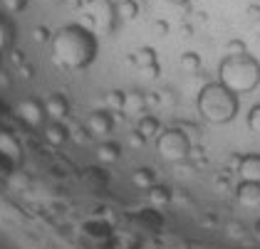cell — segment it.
I'll return each instance as SVG.
<instances>
[{
    "instance_id": "cell-1",
    "label": "cell",
    "mask_w": 260,
    "mask_h": 249,
    "mask_svg": "<svg viewBox=\"0 0 260 249\" xmlns=\"http://www.w3.org/2000/svg\"><path fill=\"white\" fill-rule=\"evenodd\" d=\"M55 62L64 69H87L100 52L97 35L80 22L64 25L52 35Z\"/></svg>"
},
{
    "instance_id": "cell-21",
    "label": "cell",
    "mask_w": 260,
    "mask_h": 249,
    "mask_svg": "<svg viewBox=\"0 0 260 249\" xmlns=\"http://www.w3.org/2000/svg\"><path fill=\"white\" fill-rule=\"evenodd\" d=\"M124 94H126V92H121V89H114V92H109V94H107V104H109V109H117V111H121V104H124Z\"/></svg>"
},
{
    "instance_id": "cell-20",
    "label": "cell",
    "mask_w": 260,
    "mask_h": 249,
    "mask_svg": "<svg viewBox=\"0 0 260 249\" xmlns=\"http://www.w3.org/2000/svg\"><path fill=\"white\" fill-rule=\"evenodd\" d=\"M248 129L253 134H260V104H255L250 111H248Z\"/></svg>"
},
{
    "instance_id": "cell-6",
    "label": "cell",
    "mask_w": 260,
    "mask_h": 249,
    "mask_svg": "<svg viewBox=\"0 0 260 249\" xmlns=\"http://www.w3.org/2000/svg\"><path fill=\"white\" fill-rule=\"evenodd\" d=\"M84 131L89 136H97V138H107V136L114 131V118H112V114L107 109L92 111L89 118H87V123H84Z\"/></svg>"
},
{
    "instance_id": "cell-23",
    "label": "cell",
    "mask_w": 260,
    "mask_h": 249,
    "mask_svg": "<svg viewBox=\"0 0 260 249\" xmlns=\"http://www.w3.org/2000/svg\"><path fill=\"white\" fill-rule=\"evenodd\" d=\"M8 42H10V27L5 25V20L0 18V50H3Z\"/></svg>"
},
{
    "instance_id": "cell-28",
    "label": "cell",
    "mask_w": 260,
    "mask_h": 249,
    "mask_svg": "<svg viewBox=\"0 0 260 249\" xmlns=\"http://www.w3.org/2000/svg\"><path fill=\"white\" fill-rule=\"evenodd\" d=\"M255 237H258V239H260V220H258V222H255Z\"/></svg>"
},
{
    "instance_id": "cell-5",
    "label": "cell",
    "mask_w": 260,
    "mask_h": 249,
    "mask_svg": "<svg viewBox=\"0 0 260 249\" xmlns=\"http://www.w3.org/2000/svg\"><path fill=\"white\" fill-rule=\"evenodd\" d=\"M15 111L20 116L22 121L27 123V126H32V129H45V123H47V111H45V104L38 101V99H25L20 101L18 106H15Z\"/></svg>"
},
{
    "instance_id": "cell-9",
    "label": "cell",
    "mask_w": 260,
    "mask_h": 249,
    "mask_svg": "<svg viewBox=\"0 0 260 249\" xmlns=\"http://www.w3.org/2000/svg\"><path fill=\"white\" fill-rule=\"evenodd\" d=\"M45 111H47V116H50L52 121H62L64 116L70 114V101H67L62 94L47 96V101H45Z\"/></svg>"
},
{
    "instance_id": "cell-29",
    "label": "cell",
    "mask_w": 260,
    "mask_h": 249,
    "mask_svg": "<svg viewBox=\"0 0 260 249\" xmlns=\"http://www.w3.org/2000/svg\"><path fill=\"white\" fill-rule=\"evenodd\" d=\"M109 3H114V5H117V3H119V0H109Z\"/></svg>"
},
{
    "instance_id": "cell-18",
    "label": "cell",
    "mask_w": 260,
    "mask_h": 249,
    "mask_svg": "<svg viewBox=\"0 0 260 249\" xmlns=\"http://www.w3.org/2000/svg\"><path fill=\"white\" fill-rule=\"evenodd\" d=\"M149 200H151V205H156V208H161V205H169L171 202V192L166 190V188H161V185H154V188H149Z\"/></svg>"
},
{
    "instance_id": "cell-17",
    "label": "cell",
    "mask_w": 260,
    "mask_h": 249,
    "mask_svg": "<svg viewBox=\"0 0 260 249\" xmlns=\"http://www.w3.org/2000/svg\"><path fill=\"white\" fill-rule=\"evenodd\" d=\"M114 13H117L121 20H132L139 15V5H137L134 0H119V3L114 5Z\"/></svg>"
},
{
    "instance_id": "cell-10",
    "label": "cell",
    "mask_w": 260,
    "mask_h": 249,
    "mask_svg": "<svg viewBox=\"0 0 260 249\" xmlns=\"http://www.w3.org/2000/svg\"><path fill=\"white\" fill-rule=\"evenodd\" d=\"M146 111V96L141 92H126L124 94V104H121V114L124 116H137Z\"/></svg>"
},
{
    "instance_id": "cell-22",
    "label": "cell",
    "mask_w": 260,
    "mask_h": 249,
    "mask_svg": "<svg viewBox=\"0 0 260 249\" xmlns=\"http://www.w3.org/2000/svg\"><path fill=\"white\" fill-rule=\"evenodd\" d=\"M243 52H248V50H245V45L240 39H231L225 45V55H243Z\"/></svg>"
},
{
    "instance_id": "cell-27",
    "label": "cell",
    "mask_w": 260,
    "mask_h": 249,
    "mask_svg": "<svg viewBox=\"0 0 260 249\" xmlns=\"http://www.w3.org/2000/svg\"><path fill=\"white\" fill-rule=\"evenodd\" d=\"M169 3H174V5H186L188 0H169Z\"/></svg>"
},
{
    "instance_id": "cell-2",
    "label": "cell",
    "mask_w": 260,
    "mask_h": 249,
    "mask_svg": "<svg viewBox=\"0 0 260 249\" xmlns=\"http://www.w3.org/2000/svg\"><path fill=\"white\" fill-rule=\"evenodd\" d=\"M196 109L199 114L208 121V123H231L236 116H238L240 101L238 94L231 92L225 84L220 81H208L203 89L199 92V99H196Z\"/></svg>"
},
{
    "instance_id": "cell-12",
    "label": "cell",
    "mask_w": 260,
    "mask_h": 249,
    "mask_svg": "<svg viewBox=\"0 0 260 249\" xmlns=\"http://www.w3.org/2000/svg\"><path fill=\"white\" fill-rule=\"evenodd\" d=\"M45 138H47L52 146H62L70 136H67V129L62 126L60 121H50V123H45Z\"/></svg>"
},
{
    "instance_id": "cell-15",
    "label": "cell",
    "mask_w": 260,
    "mask_h": 249,
    "mask_svg": "<svg viewBox=\"0 0 260 249\" xmlns=\"http://www.w3.org/2000/svg\"><path fill=\"white\" fill-rule=\"evenodd\" d=\"M132 183L141 188V190H149V188H154L156 185V178H154V171H149V168H139V171L132 173Z\"/></svg>"
},
{
    "instance_id": "cell-7",
    "label": "cell",
    "mask_w": 260,
    "mask_h": 249,
    "mask_svg": "<svg viewBox=\"0 0 260 249\" xmlns=\"http://www.w3.org/2000/svg\"><path fill=\"white\" fill-rule=\"evenodd\" d=\"M238 173L243 180L260 183V153H245L238 160Z\"/></svg>"
},
{
    "instance_id": "cell-19",
    "label": "cell",
    "mask_w": 260,
    "mask_h": 249,
    "mask_svg": "<svg viewBox=\"0 0 260 249\" xmlns=\"http://www.w3.org/2000/svg\"><path fill=\"white\" fill-rule=\"evenodd\" d=\"M181 69L188 72V74L199 72L201 69V57L196 55V52H183V55H181Z\"/></svg>"
},
{
    "instance_id": "cell-11",
    "label": "cell",
    "mask_w": 260,
    "mask_h": 249,
    "mask_svg": "<svg viewBox=\"0 0 260 249\" xmlns=\"http://www.w3.org/2000/svg\"><path fill=\"white\" fill-rule=\"evenodd\" d=\"M132 62L144 69V72H159V67H156V52L151 50V47H139L137 52H132Z\"/></svg>"
},
{
    "instance_id": "cell-4",
    "label": "cell",
    "mask_w": 260,
    "mask_h": 249,
    "mask_svg": "<svg viewBox=\"0 0 260 249\" xmlns=\"http://www.w3.org/2000/svg\"><path fill=\"white\" fill-rule=\"evenodd\" d=\"M191 141L181 129H166L156 136V151L164 160L169 163H181L186 158H191Z\"/></svg>"
},
{
    "instance_id": "cell-16",
    "label": "cell",
    "mask_w": 260,
    "mask_h": 249,
    "mask_svg": "<svg viewBox=\"0 0 260 249\" xmlns=\"http://www.w3.org/2000/svg\"><path fill=\"white\" fill-rule=\"evenodd\" d=\"M0 153L10 158H20V143L10 134H0Z\"/></svg>"
},
{
    "instance_id": "cell-14",
    "label": "cell",
    "mask_w": 260,
    "mask_h": 249,
    "mask_svg": "<svg viewBox=\"0 0 260 249\" xmlns=\"http://www.w3.org/2000/svg\"><path fill=\"white\" fill-rule=\"evenodd\" d=\"M121 153V146L119 143H114V141H102L100 146H97V158H100L102 163H112V160H117Z\"/></svg>"
},
{
    "instance_id": "cell-3",
    "label": "cell",
    "mask_w": 260,
    "mask_h": 249,
    "mask_svg": "<svg viewBox=\"0 0 260 249\" xmlns=\"http://www.w3.org/2000/svg\"><path fill=\"white\" fill-rule=\"evenodd\" d=\"M218 81L236 94H250L260 84V62L253 55H225L218 67Z\"/></svg>"
},
{
    "instance_id": "cell-13",
    "label": "cell",
    "mask_w": 260,
    "mask_h": 249,
    "mask_svg": "<svg viewBox=\"0 0 260 249\" xmlns=\"http://www.w3.org/2000/svg\"><path fill=\"white\" fill-rule=\"evenodd\" d=\"M137 131H139L141 136H144V138H146V141H149V138H154V136H159L161 134V126H159V118H156V116H141L139 118V126H137Z\"/></svg>"
},
{
    "instance_id": "cell-24",
    "label": "cell",
    "mask_w": 260,
    "mask_h": 249,
    "mask_svg": "<svg viewBox=\"0 0 260 249\" xmlns=\"http://www.w3.org/2000/svg\"><path fill=\"white\" fill-rule=\"evenodd\" d=\"M3 3H5V8H8L10 13H18V10L25 8V0H3Z\"/></svg>"
},
{
    "instance_id": "cell-25",
    "label": "cell",
    "mask_w": 260,
    "mask_h": 249,
    "mask_svg": "<svg viewBox=\"0 0 260 249\" xmlns=\"http://www.w3.org/2000/svg\"><path fill=\"white\" fill-rule=\"evenodd\" d=\"M228 234H231V237H240V234H243V225L231 222V225H228Z\"/></svg>"
},
{
    "instance_id": "cell-26",
    "label": "cell",
    "mask_w": 260,
    "mask_h": 249,
    "mask_svg": "<svg viewBox=\"0 0 260 249\" xmlns=\"http://www.w3.org/2000/svg\"><path fill=\"white\" fill-rule=\"evenodd\" d=\"M35 39H38V42H45V39H47V32H45V30H35Z\"/></svg>"
},
{
    "instance_id": "cell-8",
    "label": "cell",
    "mask_w": 260,
    "mask_h": 249,
    "mask_svg": "<svg viewBox=\"0 0 260 249\" xmlns=\"http://www.w3.org/2000/svg\"><path fill=\"white\" fill-rule=\"evenodd\" d=\"M236 197H238L240 205H245V208H260V183L243 180L236 188Z\"/></svg>"
}]
</instances>
